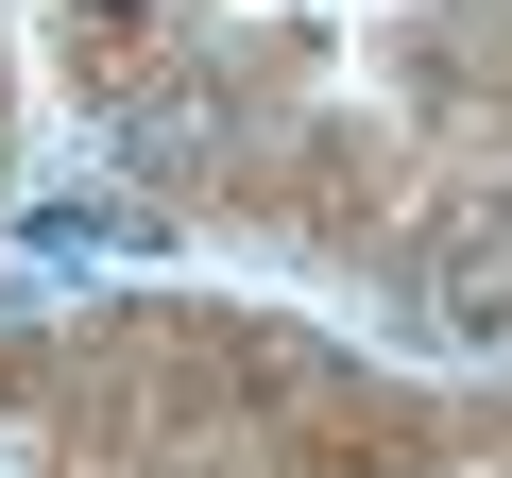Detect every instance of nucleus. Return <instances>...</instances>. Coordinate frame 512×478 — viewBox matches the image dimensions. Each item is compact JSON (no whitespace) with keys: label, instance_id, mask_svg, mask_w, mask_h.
<instances>
[{"label":"nucleus","instance_id":"1","mask_svg":"<svg viewBox=\"0 0 512 478\" xmlns=\"http://www.w3.org/2000/svg\"><path fill=\"white\" fill-rule=\"evenodd\" d=\"M427 308H444L461 342H495V325H512V222H461V239H444V274H427Z\"/></svg>","mask_w":512,"mask_h":478}]
</instances>
